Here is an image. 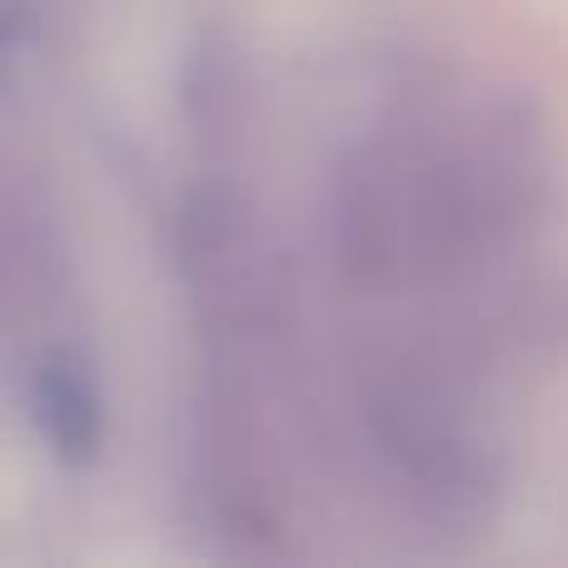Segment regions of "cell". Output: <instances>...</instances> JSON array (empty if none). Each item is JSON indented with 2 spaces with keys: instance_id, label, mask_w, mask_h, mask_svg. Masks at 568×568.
I'll return each mask as SVG.
<instances>
[{
  "instance_id": "1",
  "label": "cell",
  "mask_w": 568,
  "mask_h": 568,
  "mask_svg": "<svg viewBox=\"0 0 568 568\" xmlns=\"http://www.w3.org/2000/svg\"><path fill=\"white\" fill-rule=\"evenodd\" d=\"M539 195V160L519 120L464 135L399 130L349 160L334 195L344 275L369 290L454 284L519 235Z\"/></svg>"
},
{
  "instance_id": "2",
  "label": "cell",
  "mask_w": 568,
  "mask_h": 568,
  "mask_svg": "<svg viewBox=\"0 0 568 568\" xmlns=\"http://www.w3.org/2000/svg\"><path fill=\"white\" fill-rule=\"evenodd\" d=\"M374 439L434 519H479L499 494L504 464L469 394L444 364L399 359L369 404Z\"/></svg>"
},
{
  "instance_id": "3",
  "label": "cell",
  "mask_w": 568,
  "mask_h": 568,
  "mask_svg": "<svg viewBox=\"0 0 568 568\" xmlns=\"http://www.w3.org/2000/svg\"><path fill=\"white\" fill-rule=\"evenodd\" d=\"M30 414L60 464H90L105 444V404H100L95 374L70 349H55L36 364Z\"/></svg>"
}]
</instances>
